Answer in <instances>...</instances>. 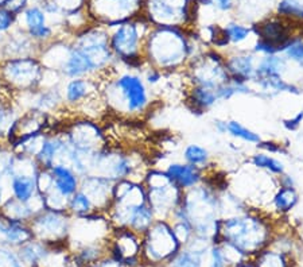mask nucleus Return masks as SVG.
<instances>
[{
  "instance_id": "nucleus-1",
  "label": "nucleus",
  "mask_w": 303,
  "mask_h": 267,
  "mask_svg": "<svg viewBox=\"0 0 303 267\" xmlns=\"http://www.w3.org/2000/svg\"><path fill=\"white\" fill-rule=\"evenodd\" d=\"M202 53L194 48L193 40L186 37L182 27L158 26L148 34L143 55L148 66L167 74L183 72L187 64Z\"/></svg>"
},
{
  "instance_id": "nucleus-2",
  "label": "nucleus",
  "mask_w": 303,
  "mask_h": 267,
  "mask_svg": "<svg viewBox=\"0 0 303 267\" xmlns=\"http://www.w3.org/2000/svg\"><path fill=\"white\" fill-rule=\"evenodd\" d=\"M108 209L112 211V219L119 227L135 234H144L157 220L143 182L132 179H119L115 182Z\"/></svg>"
},
{
  "instance_id": "nucleus-3",
  "label": "nucleus",
  "mask_w": 303,
  "mask_h": 267,
  "mask_svg": "<svg viewBox=\"0 0 303 267\" xmlns=\"http://www.w3.org/2000/svg\"><path fill=\"white\" fill-rule=\"evenodd\" d=\"M271 235L270 220L251 209L223 217L220 223V242L233 245L245 258L257 255L270 243Z\"/></svg>"
},
{
  "instance_id": "nucleus-4",
  "label": "nucleus",
  "mask_w": 303,
  "mask_h": 267,
  "mask_svg": "<svg viewBox=\"0 0 303 267\" xmlns=\"http://www.w3.org/2000/svg\"><path fill=\"white\" fill-rule=\"evenodd\" d=\"M106 102L112 104L119 112L144 114L151 106L150 89L140 74L127 72L110 81L106 88Z\"/></svg>"
},
{
  "instance_id": "nucleus-5",
  "label": "nucleus",
  "mask_w": 303,
  "mask_h": 267,
  "mask_svg": "<svg viewBox=\"0 0 303 267\" xmlns=\"http://www.w3.org/2000/svg\"><path fill=\"white\" fill-rule=\"evenodd\" d=\"M147 200L157 219L168 220L182 202L183 193L164 170H150L143 181Z\"/></svg>"
},
{
  "instance_id": "nucleus-6",
  "label": "nucleus",
  "mask_w": 303,
  "mask_h": 267,
  "mask_svg": "<svg viewBox=\"0 0 303 267\" xmlns=\"http://www.w3.org/2000/svg\"><path fill=\"white\" fill-rule=\"evenodd\" d=\"M183 74L187 78L189 87L219 88L230 80L224 55L217 50L204 51L200 57L190 61Z\"/></svg>"
},
{
  "instance_id": "nucleus-7",
  "label": "nucleus",
  "mask_w": 303,
  "mask_h": 267,
  "mask_svg": "<svg viewBox=\"0 0 303 267\" xmlns=\"http://www.w3.org/2000/svg\"><path fill=\"white\" fill-rule=\"evenodd\" d=\"M144 255L153 263L172 260L181 251V243L172 231L170 220L157 219L144 232Z\"/></svg>"
},
{
  "instance_id": "nucleus-8",
  "label": "nucleus",
  "mask_w": 303,
  "mask_h": 267,
  "mask_svg": "<svg viewBox=\"0 0 303 267\" xmlns=\"http://www.w3.org/2000/svg\"><path fill=\"white\" fill-rule=\"evenodd\" d=\"M142 35L135 23L124 22L119 25V29L110 38L111 50L127 66L140 68L146 64L140 46Z\"/></svg>"
},
{
  "instance_id": "nucleus-9",
  "label": "nucleus",
  "mask_w": 303,
  "mask_h": 267,
  "mask_svg": "<svg viewBox=\"0 0 303 267\" xmlns=\"http://www.w3.org/2000/svg\"><path fill=\"white\" fill-rule=\"evenodd\" d=\"M150 19L157 26L182 27L190 19L189 0H148Z\"/></svg>"
},
{
  "instance_id": "nucleus-10",
  "label": "nucleus",
  "mask_w": 303,
  "mask_h": 267,
  "mask_svg": "<svg viewBox=\"0 0 303 267\" xmlns=\"http://www.w3.org/2000/svg\"><path fill=\"white\" fill-rule=\"evenodd\" d=\"M225 68L232 80L243 81L251 84L255 78L257 55L253 51H234L232 54L224 55Z\"/></svg>"
},
{
  "instance_id": "nucleus-11",
  "label": "nucleus",
  "mask_w": 303,
  "mask_h": 267,
  "mask_svg": "<svg viewBox=\"0 0 303 267\" xmlns=\"http://www.w3.org/2000/svg\"><path fill=\"white\" fill-rule=\"evenodd\" d=\"M116 181L104 176H88L84 179V192L92 201L93 207L100 211L108 209L112 201V192Z\"/></svg>"
},
{
  "instance_id": "nucleus-12",
  "label": "nucleus",
  "mask_w": 303,
  "mask_h": 267,
  "mask_svg": "<svg viewBox=\"0 0 303 267\" xmlns=\"http://www.w3.org/2000/svg\"><path fill=\"white\" fill-rule=\"evenodd\" d=\"M164 172L167 173L172 182L182 192L190 191L198 187L205 181V170L189 165L186 162H172L166 168Z\"/></svg>"
},
{
  "instance_id": "nucleus-13",
  "label": "nucleus",
  "mask_w": 303,
  "mask_h": 267,
  "mask_svg": "<svg viewBox=\"0 0 303 267\" xmlns=\"http://www.w3.org/2000/svg\"><path fill=\"white\" fill-rule=\"evenodd\" d=\"M253 31L259 39L267 40L271 45H274L280 51V48L291 38L290 29L280 19H268L253 27Z\"/></svg>"
},
{
  "instance_id": "nucleus-14",
  "label": "nucleus",
  "mask_w": 303,
  "mask_h": 267,
  "mask_svg": "<svg viewBox=\"0 0 303 267\" xmlns=\"http://www.w3.org/2000/svg\"><path fill=\"white\" fill-rule=\"evenodd\" d=\"M187 102L194 112L205 114L215 107L220 101L219 88H206V87H189Z\"/></svg>"
},
{
  "instance_id": "nucleus-15",
  "label": "nucleus",
  "mask_w": 303,
  "mask_h": 267,
  "mask_svg": "<svg viewBox=\"0 0 303 267\" xmlns=\"http://www.w3.org/2000/svg\"><path fill=\"white\" fill-rule=\"evenodd\" d=\"M209 240L198 236H194L189 243L185 251H179L172 259L171 267H202V256L206 251V244Z\"/></svg>"
},
{
  "instance_id": "nucleus-16",
  "label": "nucleus",
  "mask_w": 303,
  "mask_h": 267,
  "mask_svg": "<svg viewBox=\"0 0 303 267\" xmlns=\"http://www.w3.org/2000/svg\"><path fill=\"white\" fill-rule=\"evenodd\" d=\"M51 178L54 191L62 197L69 198L78 191V178L72 169L65 165H57L51 168Z\"/></svg>"
},
{
  "instance_id": "nucleus-17",
  "label": "nucleus",
  "mask_w": 303,
  "mask_h": 267,
  "mask_svg": "<svg viewBox=\"0 0 303 267\" xmlns=\"http://www.w3.org/2000/svg\"><path fill=\"white\" fill-rule=\"evenodd\" d=\"M287 68H289V61L282 54L259 57L253 81L262 80V78H272V77H285Z\"/></svg>"
},
{
  "instance_id": "nucleus-18",
  "label": "nucleus",
  "mask_w": 303,
  "mask_h": 267,
  "mask_svg": "<svg viewBox=\"0 0 303 267\" xmlns=\"http://www.w3.org/2000/svg\"><path fill=\"white\" fill-rule=\"evenodd\" d=\"M140 251V243L135 236V232L127 230V228H120L119 232V239L115 247L116 253V260L120 263L129 264L131 260H134Z\"/></svg>"
},
{
  "instance_id": "nucleus-19",
  "label": "nucleus",
  "mask_w": 303,
  "mask_h": 267,
  "mask_svg": "<svg viewBox=\"0 0 303 267\" xmlns=\"http://www.w3.org/2000/svg\"><path fill=\"white\" fill-rule=\"evenodd\" d=\"M7 76L10 81L20 85H33L39 73L37 64L31 59H18L8 64Z\"/></svg>"
},
{
  "instance_id": "nucleus-20",
  "label": "nucleus",
  "mask_w": 303,
  "mask_h": 267,
  "mask_svg": "<svg viewBox=\"0 0 303 267\" xmlns=\"http://www.w3.org/2000/svg\"><path fill=\"white\" fill-rule=\"evenodd\" d=\"M298 200L299 197H298L295 188L278 187L271 198V205L278 215H285L295 208Z\"/></svg>"
},
{
  "instance_id": "nucleus-21",
  "label": "nucleus",
  "mask_w": 303,
  "mask_h": 267,
  "mask_svg": "<svg viewBox=\"0 0 303 267\" xmlns=\"http://www.w3.org/2000/svg\"><path fill=\"white\" fill-rule=\"evenodd\" d=\"M249 163L253 166V168L259 169V170H263V172L268 173L271 176L279 177L282 174L286 173L285 163L279 159V158L271 155V154L263 153V151H259V153H255L252 157L249 158Z\"/></svg>"
},
{
  "instance_id": "nucleus-22",
  "label": "nucleus",
  "mask_w": 303,
  "mask_h": 267,
  "mask_svg": "<svg viewBox=\"0 0 303 267\" xmlns=\"http://www.w3.org/2000/svg\"><path fill=\"white\" fill-rule=\"evenodd\" d=\"M183 162H186L189 165H193L196 168H200L202 170L208 168L210 163V153L206 147L197 145V143H191L187 145L183 150Z\"/></svg>"
},
{
  "instance_id": "nucleus-23",
  "label": "nucleus",
  "mask_w": 303,
  "mask_h": 267,
  "mask_svg": "<svg viewBox=\"0 0 303 267\" xmlns=\"http://www.w3.org/2000/svg\"><path fill=\"white\" fill-rule=\"evenodd\" d=\"M93 84L91 80L85 78H74L66 87V99L70 102H81L92 95Z\"/></svg>"
},
{
  "instance_id": "nucleus-24",
  "label": "nucleus",
  "mask_w": 303,
  "mask_h": 267,
  "mask_svg": "<svg viewBox=\"0 0 303 267\" xmlns=\"http://www.w3.org/2000/svg\"><path fill=\"white\" fill-rule=\"evenodd\" d=\"M228 135H230L234 139L241 140V142L249 143V145H259L263 140L257 132L245 127L237 120H228Z\"/></svg>"
},
{
  "instance_id": "nucleus-25",
  "label": "nucleus",
  "mask_w": 303,
  "mask_h": 267,
  "mask_svg": "<svg viewBox=\"0 0 303 267\" xmlns=\"http://www.w3.org/2000/svg\"><path fill=\"white\" fill-rule=\"evenodd\" d=\"M279 54L285 57L289 63H294L303 69V38L291 37L280 48Z\"/></svg>"
},
{
  "instance_id": "nucleus-26",
  "label": "nucleus",
  "mask_w": 303,
  "mask_h": 267,
  "mask_svg": "<svg viewBox=\"0 0 303 267\" xmlns=\"http://www.w3.org/2000/svg\"><path fill=\"white\" fill-rule=\"evenodd\" d=\"M12 191L20 202L29 201L35 192V181L31 177L18 176L12 179Z\"/></svg>"
},
{
  "instance_id": "nucleus-27",
  "label": "nucleus",
  "mask_w": 303,
  "mask_h": 267,
  "mask_svg": "<svg viewBox=\"0 0 303 267\" xmlns=\"http://www.w3.org/2000/svg\"><path fill=\"white\" fill-rule=\"evenodd\" d=\"M256 267H289L285 253L272 251V250H262L257 254Z\"/></svg>"
},
{
  "instance_id": "nucleus-28",
  "label": "nucleus",
  "mask_w": 303,
  "mask_h": 267,
  "mask_svg": "<svg viewBox=\"0 0 303 267\" xmlns=\"http://www.w3.org/2000/svg\"><path fill=\"white\" fill-rule=\"evenodd\" d=\"M223 33L227 38L229 45H240L244 40L248 39L249 34L252 33V30L247 26L237 25V23H229L223 29Z\"/></svg>"
},
{
  "instance_id": "nucleus-29",
  "label": "nucleus",
  "mask_w": 303,
  "mask_h": 267,
  "mask_svg": "<svg viewBox=\"0 0 303 267\" xmlns=\"http://www.w3.org/2000/svg\"><path fill=\"white\" fill-rule=\"evenodd\" d=\"M69 207L76 215H80V216L91 215V213H93V211H95V207H93L92 201L82 191H77L76 193L70 197Z\"/></svg>"
},
{
  "instance_id": "nucleus-30",
  "label": "nucleus",
  "mask_w": 303,
  "mask_h": 267,
  "mask_svg": "<svg viewBox=\"0 0 303 267\" xmlns=\"http://www.w3.org/2000/svg\"><path fill=\"white\" fill-rule=\"evenodd\" d=\"M278 12L290 18H303V3L299 0H280L278 4Z\"/></svg>"
},
{
  "instance_id": "nucleus-31",
  "label": "nucleus",
  "mask_w": 303,
  "mask_h": 267,
  "mask_svg": "<svg viewBox=\"0 0 303 267\" xmlns=\"http://www.w3.org/2000/svg\"><path fill=\"white\" fill-rule=\"evenodd\" d=\"M26 16V23L29 26L30 33H33L35 30H39L42 27H45V14L42 12V10L37 7L29 8L25 14Z\"/></svg>"
},
{
  "instance_id": "nucleus-32",
  "label": "nucleus",
  "mask_w": 303,
  "mask_h": 267,
  "mask_svg": "<svg viewBox=\"0 0 303 267\" xmlns=\"http://www.w3.org/2000/svg\"><path fill=\"white\" fill-rule=\"evenodd\" d=\"M252 51L256 55H260V57L279 54V49L276 48V46L271 45L270 42H267V40L259 39V38H257V40H256L255 45H253Z\"/></svg>"
},
{
  "instance_id": "nucleus-33",
  "label": "nucleus",
  "mask_w": 303,
  "mask_h": 267,
  "mask_svg": "<svg viewBox=\"0 0 303 267\" xmlns=\"http://www.w3.org/2000/svg\"><path fill=\"white\" fill-rule=\"evenodd\" d=\"M257 149L267 154H282L286 153L285 149H283V145L280 142H275V140H262L259 145H256Z\"/></svg>"
},
{
  "instance_id": "nucleus-34",
  "label": "nucleus",
  "mask_w": 303,
  "mask_h": 267,
  "mask_svg": "<svg viewBox=\"0 0 303 267\" xmlns=\"http://www.w3.org/2000/svg\"><path fill=\"white\" fill-rule=\"evenodd\" d=\"M227 262L224 258L223 250L220 244H213L210 249V267H227Z\"/></svg>"
},
{
  "instance_id": "nucleus-35",
  "label": "nucleus",
  "mask_w": 303,
  "mask_h": 267,
  "mask_svg": "<svg viewBox=\"0 0 303 267\" xmlns=\"http://www.w3.org/2000/svg\"><path fill=\"white\" fill-rule=\"evenodd\" d=\"M303 121V111H300L299 114H296L294 117H290V119H285L283 120V127L290 132H294L296 130H299L300 125Z\"/></svg>"
},
{
  "instance_id": "nucleus-36",
  "label": "nucleus",
  "mask_w": 303,
  "mask_h": 267,
  "mask_svg": "<svg viewBox=\"0 0 303 267\" xmlns=\"http://www.w3.org/2000/svg\"><path fill=\"white\" fill-rule=\"evenodd\" d=\"M14 22V14L6 8H0V31L7 30Z\"/></svg>"
},
{
  "instance_id": "nucleus-37",
  "label": "nucleus",
  "mask_w": 303,
  "mask_h": 267,
  "mask_svg": "<svg viewBox=\"0 0 303 267\" xmlns=\"http://www.w3.org/2000/svg\"><path fill=\"white\" fill-rule=\"evenodd\" d=\"M204 4H213L220 11L227 12L233 8V0H202Z\"/></svg>"
},
{
  "instance_id": "nucleus-38",
  "label": "nucleus",
  "mask_w": 303,
  "mask_h": 267,
  "mask_svg": "<svg viewBox=\"0 0 303 267\" xmlns=\"http://www.w3.org/2000/svg\"><path fill=\"white\" fill-rule=\"evenodd\" d=\"M26 0H6L3 3V6H6V10L11 11L12 14L15 12H19L25 7Z\"/></svg>"
},
{
  "instance_id": "nucleus-39",
  "label": "nucleus",
  "mask_w": 303,
  "mask_h": 267,
  "mask_svg": "<svg viewBox=\"0 0 303 267\" xmlns=\"http://www.w3.org/2000/svg\"><path fill=\"white\" fill-rule=\"evenodd\" d=\"M215 132H219L220 135H225L228 134V120H223V119H217L213 123Z\"/></svg>"
},
{
  "instance_id": "nucleus-40",
  "label": "nucleus",
  "mask_w": 303,
  "mask_h": 267,
  "mask_svg": "<svg viewBox=\"0 0 303 267\" xmlns=\"http://www.w3.org/2000/svg\"><path fill=\"white\" fill-rule=\"evenodd\" d=\"M93 267H120V262L119 260H116V262H106V263L96 264Z\"/></svg>"
},
{
  "instance_id": "nucleus-41",
  "label": "nucleus",
  "mask_w": 303,
  "mask_h": 267,
  "mask_svg": "<svg viewBox=\"0 0 303 267\" xmlns=\"http://www.w3.org/2000/svg\"><path fill=\"white\" fill-rule=\"evenodd\" d=\"M236 267H256V264L248 263V262H241V263L237 264Z\"/></svg>"
},
{
  "instance_id": "nucleus-42",
  "label": "nucleus",
  "mask_w": 303,
  "mask_h": 267,
  "mask_svg": "<svg viewBox=\"0 0 303 267\" xmlns=\"http://www.w3.org/2000/svg\"><path fill=\"white\" fill-rule=\"evenodd\" d=\"M0 2H2V4H3V3H4V2H6V0H0Z\"/></svg>"
}]
</instances>
